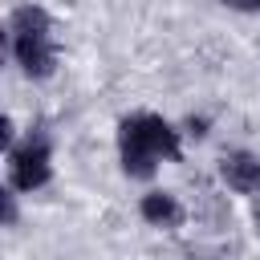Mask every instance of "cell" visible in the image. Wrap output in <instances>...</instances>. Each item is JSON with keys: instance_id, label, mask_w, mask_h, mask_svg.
I'll return each instance as SVG.
<instances>
[{"instance_id": "6da1fadb", "label": "cell", "mask_w": 260, "mask_h": 260, "mask_svg": "<svg viewBox=\"0 0 260 260\" xmlns=\"http://www.w3.org/2000/svg\"><path fill=\"white\" fill-rule=\"evenodd\" d=\"M118 150H122V171L130 179H150L158 162H179V130L158 118V114H130L118 126Z\"/></svg>"}, {"instance_id": "8992f818", "label": "cell", "mask_w": 260, "mask_h": 260, "mask_svg": "<svg viewBox=\"0 0 260 260\" xmlns=\"http://www.w3.org/2000/svg\"><path fill=\"white\" fill-rule=\"evenodd\" d=\"M12 191H16V187L4 191V223H8V228L16 223V195H12Z\"/></svg>"}, {"instance_id": "ba28073f", "label": "cell", "mask_w": 260, "mask_h": 260, "mask_svg": "<svg viewBox=\"0 0 260 260\" xmlns=\"http://www.w3.org/2000/svg\"><path fill=\"white\" fill-rule=\"evenodd\" d=\"M252 219H256V228H260V191H256V207H252Z\"/></svg>"}, {"instance_id": "52a82bcc", "label": "cell", "mask_w": 260, "mask_h": 260, "mask_svg": "<svg viewBox=\"0 0 260 260\" xmlns=\"http://www.w3.org/2000/svg\"><path fill=\"white\" fill-rule=\"evenodd\" d=\"M223 4L236 12H260V0H223Z\"/></svg>"}, {"instance_id": "5b68a950", "label": "cell", "mask_w": 260, "mask_h": 260, "mask_svg": "<svg viewBox=\"0 0 260 260\" xmlns=\"http://www.w3.org/2000/svg\"><path fill=\"white\" fill-rule=\"evenodd\" d=\"M138 211H142V219H146L150 228H179V223H183V203H179L171 191H150V195H142Z\"/></svg>"}, {"instance_id": "7a4b0ae2", "label": "cell", "mask_w": 260, "mask_h": 260, "mask_svg": "<svg viewBox=\"0 0 260 260\" xmlns=\"http://www.w3.org/2000/svg\"><path fill=\"white\" fill-rule=\"evenodd\" d=\"M8 41L12 57L28 77H49L57 69V49H53V20L41 4H20L8 16Z\"/></svg>"}, {"instance_id": "277c9868", "label": "cell", "mask_w": 260, "mask_h": 260, "mask_svg": "<svg viewBox=\"0 0 260 260\" xmlns=\"http://www.w3.org/2000/svg\"><path fill=\"white\" fill-rule=\"evenodd\" d=\"M219 175H223V183H228L232 191H240V195H256V191H260V158H256L252 150H228V154L219 158Z\"/></svg>"}, {"instance_id": "3957f363", "label": "cell", "mask_w": 260, "mask_h": 260, "mask_svg": "<svg viewBox=\"0 0 260 260\" xmlns=\"http://www.w3.org/2000/svg\"><path fill=\"white\" fill-rule=\"evenodd\" d=\"M53 179V150L49 138L37 130L20 146H8V187L16 191H37Z\"/></svg>"}]
</instances>
